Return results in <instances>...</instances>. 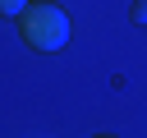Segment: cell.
I'll return each mask as SVG.
<instances>
[{"label":"cell","mask_w":147,"mask_h":138,"mask_svg":"<svg viewBox=\"0 0 147 138\" xmlns=\"http://www.w3.org/2000/svg\"><path fill=\"white\" fill-rule=\"evenodd\" d=\"M32 0H0V14H23Z\"/></svg>","instance_id":"7a4b0ae2"},{"label":"cell","mask_w":147,"mask_h":138,"mask_svg":"<svg viewBox=\"0 0 147 138\" xmlns=\"http://www.w3.org/2000/svg\"><path fill=\"white\" fill-rule=\"evenodd\" d=\"M18 28L32 51H60L69 41V14L60 5H28L18 14Z\"/></svg>","instance_id":"6da1fadb"},{"label":"cell","mask_w":147,"mask_h":138,"mask_svg":"<svg viewBox=\"0 0 147 138\" xmlns=\"http://www.w3.org/2000/svg\"><path fill=\"white\" fill-rule=\"evenodd\" d=\"M133 23H147V0H138V5H133Z\"/></svg>","instance_id":"3957f363"},{"label":"cell","mask_w":147,"mask_h":138,"mask_svg":"<svg viewBox=\"0 0 147 138\" xmlns=\"http://www.w3.org/2000/svg\"><path fill=\"white\" fill-rule=\"evenodd\" d=\"M96 138H110V133H96Z\"/></svg>","instance_id":"277c9868"}]
</instances>
